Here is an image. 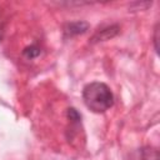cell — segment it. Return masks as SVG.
<instances>
[{
    "label": "cell",
    "mask_w": 160,
    "mask_h": 160,
    "mask_svg": "<svg viewBox=\"0 0 160 160\" xmlns=\"http://www.w3.org/2000/svg\"><path fill=\"white\" fill-rule=\"evenodd\" d=\"M2 31H4V24H2V20L0 19V41H1V38H2Z\"/></svg>",
    "instance_id": "cell-7"
},
{
    "label": "cell",
    "mask_w": 160,
    "mask_h": 160,
    "mask_svg": "<svg viewBox=\"0 0 160 160\" xmlns=\"http://www.w3.org/2000/svg\"><path fill=\"white\" fill-rule=\"evenodd\" d=\"M120 28L119 25H109V26H105L102 28L101 30H98L92 39H91V42H99V41H104V40H109L111 38H114L115 35H118Z\"/></svg>",
    "instance_id": "cell-2"
},
{
    "label": "cell",
    "mask_w": 160,
    "mask_h": 160,
    "mask_svg": "<svg viewBox=\"0 0 160 160\" xmlns=\"http://www.w3.org/2000/svg\"><path fill=\"white\" fill-rule=\"evenodd\" d=\"M82 100L92 112L101 114L114 105V95L110 88L100 81L86 84L82 89Z\"/></svg>",
    "instance_id": "cell-1"
},
{
    "label": "cell",
    "mask_w": 160,
    "mask_h": 160,
    "mask_svg": "<svg viewBox=\"0 0 160 160\" xmlns=\"http://www.w3.org/2000/svg\"><path fill=\"white\" fill-rule=\"evenodd\" d=\"M159 152L152 148H144L140 152V160H158Z\"/></svg>",
    "instance_id": "cell-4"
},
{
    "label": "cell",
    "mask_w": 160,
    "mask_h": 160,
    "mask_svg": "<svg viewBox=\"0 0 160 160\" xmlns=\"http://www.w3.org/2000/svg\"><path fill=\"white\" fill-rule=\"evenodd\" d=\"M22 54H24V56L28 58V59H34V58H36V56L40 55V48L36 46V45L28 46V48H25V50L22 51Z\"/></svg>",
    "instance_id": "cell-5"
},
{
    "label": "cell",
    "mask_w": 160,
    "mask_h": 160,
    "mask_svg": "<svg viewBox=\"0 0 160 160\" xmlns=\"http://www.w3.org/2000/svg\"><path fill=\"white\" fill-rule=\"evenodd\" d=\"M89 24L86 21H72L68 22L64 28V32L66 36H75L79 34H84L89 29Z\"/></svg>",
    "instance_id": "cell-3"
},
{
    "label": "cell",
    "mask_w": 160,
    "mask_h": 160,
    "mask_svg": "<svg viewBox=\"0 0 160 160\" xmlns=\"http://www.w3.org/2000/svg\"><path fill=\"white\" fill-rule=\"evenodd\" d=\"M158 32H159V30H158V25H156V28H155V36H154V41H155V50H156V52H158Z\"/></svg>",
    "instance_id": "cell-6"
}]
</instances>
